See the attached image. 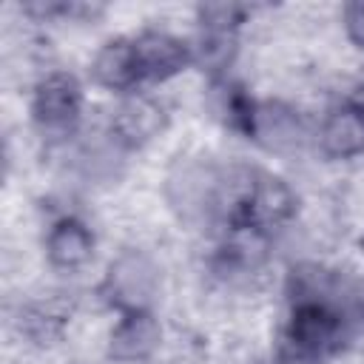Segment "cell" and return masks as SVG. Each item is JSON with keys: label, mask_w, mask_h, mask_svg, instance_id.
Masks as SVG:
<instances>
[{"label": "cell", "mask_w": 364, "mask_h": 364, "mask_svg": "<svg viewBox=\"0 0 364 364\" xmlns=\"http://www.w3.org/2000/svg\"><path fill=\"white\" fill-rule=\"evenodd\" d=\"M296 216L299 193L282 173L256 165L222 168L219 228H242L276 239Z\"/></svg>", "instance_id": "1"}, {"label": "cell", "mask_w": 364, "mask_h": 364, "mask_svg": "<svg viewBox=\"0 0 364 364\" xmlns=\"http://www.w3.org/2000/svg\"><path fill=\"white\" fill-rule=\"evenodd\" d=\"M350 330V313L338 299H290L282 324V355L290 364H321L333 358Z\"/></svg>", "instance_id": "2"}, {"label": "cell", "mask_w": 364, "mask_h": 364, "mask_svg": "<svg viewBox=\"0 0 364 364\" xmlns=\"http://www.w3.org/2000/svg\"><path fill=\"white\" fill-rule=\"evenodd\" d=\"M85 114V85L68 68H46L28 91V119L48 139L71 136Z\"/></svg>", "instance_id": "3"}, {"label": "cell", "mask_w": 364, "mask_h": 364, "mask_svg": "<svg viewBox=\"0 0 364 364\" xmlns=\"http://www.w3.org/2000/svg\"><path fill=\"white\" fill-rule=\"evenodd\" d=\"M159 284L162 276L154 256L139 247H125L108 262L100 282V299L108 304V310H114V316L131 310H154Z\"/></svg>", "instance_id": "4"}, {"label": "cell", "mask_w": 364, "mask_h": 364, "mask_svg": "<svg viewBox=\"0 0 364 364\" xmlns=\"http://www.w3.org/2000/svg\"><path fill=\"white\" fill-rule=\"evenodd\" d=\"M168 128V108L151 91H134L119 97L108 114L105 136L119 151H142L154 139H159Z\"/></svg>", "instance_id": "5"}, {"label": "cell", "mask_w": 364, "mask_h": 364, "mask_svg": "<svg viewBox=\"0 0 364 364\" xmlns=\"http://www.w3.org/2000/svg\"><path fill=\"white\" fill-rule=\"evenodd\" d=\"M247 142L259 145L264 154L273 156H293L304 145H313V125L293 102L259 100Z\"/></svg>", "instance_id": "6"}, {"label": "cell", "mask_w": 364, "mask_h": 364, "mask_svg": "<svg viewBox=\"0 0 364 364\" xmlns=\"http://www.w3.org/2000/svg\"><path fill=\"white\" fill-rule=\"evenodd\" d=\"M43 259L54 273H82L97 256V233L77 213L54 216L43 230Z\"/></svg>", "instance_id": "7"}, {"label": "cell", "mask_w": 364, "mask_h": 364, "mask_svg": "<svg viewBox=\"0 0 364 364\" xmlns=\"http://www.w3.org/2000/svg\"><path fill=\"white\" fill-rule=\"evenodd\" d=\"M134 46L145 88L171 82L188 68H193V43L176 31L151 26L134 34Z\"/></svg>", "instance_id": "8"}, {"label": "cell", "mask_w": 364, "mask_h": 364, "mask_svg": "<svg viewBox=\"0 0 364 364\" xmlns=\"http://www.w3.org/2000/svg\"><path fill=\"white\" fill-rule=\"evenodd\" d=\"M88 77L97 88L108 91L111 97H128L134 91H142V71L136 60L134 34H114L97 46L88 63Z\"/></svg>", "instance_id": "9"}, {"label": "cell", "mask_w": 364, "mask_h": 364, "mask_svg": "<svg viewBox=\"0 0 364 364\" xmlns=\"http://www.w3.org/2000/svg\"><path fill=\"white\" fill-rule=\"evenodd\" d=\"M165 341V327L154 310L117 313L105 338V353L117 364H145Z\"/></svg>", "instance_id": "10"}, {"label": "cell", "mask_w": 364, "mask_h": 364, "mask_svg": "<svg viewBox=\"0 0 364 364\" xmlns=\"http://www.w3.org/2000/svg\"><path fill=\"white\" fill-rule=\"evenodd\" d=\"M313 148L327 162H353L364 156V117L344 100L333 102L313 125Z\"/></svg>", "instance_id": "11"}, {"label": "cell", "mask_w": 364, "mask_h": 364, "mask_svg": "<svg viewBox=\"0 0 364 364\" xmlns=\"http://www.w3.org/2000/svg\"><path fill=\"white\" fill-rule=\"evenodd\" d=\"M196 26L199 31H213V34H239L245 26L250 9L242 3H199L196 6Z\"/></svg>", "instance_id": "12"}, {"label": "cell", "mask_w": 364, "mask_h": 364, "mask_svg": "<svg viewBox=\"0 0 364 364\" xmlns=\"http://www.w3.org/2000/svg\"><path fill=\"white\" fill-rule=\"evenodd\" d=\"M341 28H344V37L358 51H364V3L341 6Z\"/></svg>", "instance_id": "13"}, {"label": "cell", "mask_w": 364, "mask_h": 364, "mask_svg": "<svg viewBox=\"0 0 364 364\" xmlns=\"http://www.w3.org/2000/svg\"><path fill=\"white\" fill-rule=\"evenodd\" d=\"M344 102H347V105H353V108L364 117V68L353 77V82H350V88H347V97H344Z\"/></svg>", "instance_id": "14"}]
</instances>
